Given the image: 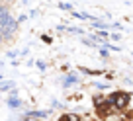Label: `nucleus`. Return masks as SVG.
Wrapping results in <instances>:
<instances>
[{
    "label": "nucleus",
    "mask_w": 133,
    "mask_h": 121,
    "mask_svg": "<svg viewBox=\"0 0 133 121\" xmlns=\"http://www.w3.org/2000/svg\"><path fill=\"white\" fill-rule=\"evenodd\" d=\"M69 31H71V33H76V35L82 33V29H80V27H69Z\"/></svg>",
    "instance_id": "obj_10"
},
{
    "label": "nucleus",
    "mask_w": 133,
    "mask_h": 121,
    "mask_svg": "<svg viewBox=\"0 0 133 121\" xmlns=\"http://www.w3.org/2000/svg\"><path fill=\"white\" fill-rule=\"evenodd\" d=\"M110 39H114V41H119L121 35H119V33H110Z\"/></svg>",
    "instance_id": "obj_11"
},
{
    "label": "nucleus",
    "mask_w": 133,
    "mask_h": 121,
    "mask_svg": "<svg viewBox=\"0 0 133 121\" xmlns=\"http://www.w3.org/2000/svg\"><path fill=\"white\" fill-rule=\"evenodd\" d=\"M129 96H131V94H127V92H114L112 96H110V100H112L114 108H116L117 111H125L127 105H129Z\"/></svg>",
    "instance_id": "obj_1"
},
{
    "label": "nucleus",
    "mask_w": 133,
    "mask_h": 121,
    "mask_svg": "<svg viewBox=\"0 0 133 121\" xmlns=\"http://www.w3.org/2000/svg\"><path fill=\"white\" fill-rule=\"evenodd\" d=\"M112 27H114V29H123V25H121V24H117V22H116V24H112Z\"/></svg>",
    "instance_id": "obj_14"
},
{
    "label": "nucleus",
    "mask_w": 133,
    "mask_h": 121,
    "mask_svg": "<svg viewBox=\"0 0 133 121\" xmlns=\"http://www.w3.org/2000/svg\"><path fill=\"white\" fill-rule=\"evenodd\" d=\"M18 24H20V22H18V18H10L8 22H6L4 25H2V29H4V37H6V41H10V39L14 37V35H16V31H18Z\"/></svg>",
    "instance_id": "obj_2"
},
{
    "label": "nucleus",
    "mask_w": 133,
    "mask_h": 121,
    "mask_svg": "<svg viewBox=\"0 0 133 121\" xmlns=\"http://www.w3.org/2000/svg\"><path fill=\"white\" fill-rule=\"evenodd\" d=\"M0 80H2V74H0Z\"/></svg>",
    "instance_id": "obj_17"
},
{
    "label": "nucleus",
    "mask_w": 133,
    "mask_h": 121,
    "mask_svg": "<svg viewBox=\"0 0 133 121\" xmlns=\"http://www.w3.org/2000/svg\"><path fill=\"white\" fill-rule=\"evenodd\" d=\"M75 84H78V76H76V72H69V74L63 78V88H71V86H75Z\"/></svg>",
    "instance_id": "obj_6"
},
{
    "label": "nucleus",
    "mask_w": 133,
    "mask_h": 121,
    "mask_svg": "<svg viewBox=\"0 0 133 121\" xmlns=\"http://www.w3.org/2000/svg\"><path fill=\"white\" fill-rule=\"evenodd\" d=\"M2 4H4V0H0V6H2Z\"/></svg>",
    "instance_id": "obj_16"
},
{
    "label": "nucleus",
    "mask_w": 133,
    "mask_h": 121,
    "mask_svg": "<svg viewBox=\"0 0 133 121\" xmlns=\"http://www.w3.org/2000/svg\"><path fill=\"white\" fill-rule=\"evenodd\" d=\"M59 8H61V10H69V12H72V6L69 4V2H61V4H59Z\"/></svg>",
    "instance_id": "obj_9"
},
{
    "label": "nucleus",
    "mask_w": 133,
    "mask_h": 121,
    "mask_svg": "<svg viewBox=\"0 0 133 121\" xmlns=\"http://www.w3.org/2000/svg\"><path fill=\"white\" fill-rule=\"evenodd\" d=\"M12 18V12H10V6L8 4H2L0 6V25H4L6 22Z\"/></svg>",
    "instance_id": "obj_5"
},
{
    "label": "nucleus",
    "mask_w": 133,
    "mask_h": 121,
    "mask_svg": "<svg viewBox=\"0 0 133 121\" xmlns=\"http://www.w3.org/2000/svg\"><path fill=\"white\" fill-rule=\"evenodd\" d=\"M25 20H28V16H25V14H22V16H18V22H20V24H24Z\"/></svg>",
    "instance_id": "obj_13"
},
{
    "label": "nucleus",
    "mask_w": 133,
    "mask_h": 121,
    "mask_svg": "<svg viewBox=\"0 0 133 121\" xmlns=\"http://www.w3.org/2000/svg\"><path fill=\"white\" fill-rule=\"evenodd\" d=\"M6 37H4V29H2V25H0V43H4Z\"/></svg>",
    "instance_id": "obj_12"
},
{
    "label": "nucleus",
    "mask_w": 133,
    "mask_h": 121,
    "mask_svg": "<svg viewBox=\"0 0 133 121\" xmlns=\"http://www.w3.org/2000/svg\"><path fill=\"white\" fill-rule=\"evenodd\" d=\"M14 88H16V84L12 82V80H4V82H2V80H0V92H12Z\"/></svg>",
    "instance_id": "obj_7"
},
{
    "label": "nucleus",
    "mask_w": 133,
    "mask_h": 121,
    "mask_svg": "<svg viewBox=\"0 0 133 121\" xmlns=\"http://www.w3.org/2000/svg\"><path fill=\"white\" fill-rule=\"evenodd\" d=\"M2 67H4V63H2V61H0V68H2Z\"/></svg>",
    "instance_id": "obj_15"
},
{
    "label": "nucleus",
    "mask_w": 133,
    "mask_h": 121,
    "mask_svg": "<svg viewBox=\"0 0 133 121\" xmlns=\"http://www.w3.org/2000/svg\"><path fill=\"white\" fill-rule=\"evenodd\" d=\"M8 108L10 109H20V105H22V102H20V98H18V90L14 88L12 92H10V96H8Z\"/></svg>",
    "instance_id": "obj_3"
},
{
    "label": "nucleus",
    "mask_w": 133,
    "mask_h": 121,
    "mask_svg": "<svg viewBox=\"0 0 133 121\" xmlns=\"http://www.w3.org/2000/svg\"><path fill=\"white\" fill-rule=\"evenodd\" d=\"M59 119H63V121H78L80 117L76 115V113H63V115L59 117Z\"/></svg>",
    "instance_id": "obj_8"
},
{
    "label": "nucleus",
    "mask_w": 133,
    "mask_h": 121,
    "mask_svg": "<svg viewBox=\"0 0 133 121\" xmlns=\"http://www.w3.org/2000/svg\"><path fill=\"white\" fill-rule=\"evenodd\" d=\"M22 117H25V119H33V117H49V111H47V109H31V111H25Z\"/></svg>",
    "instance_id": "obj_4"
}]
</instances>
